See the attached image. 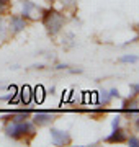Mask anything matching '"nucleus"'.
<instances>
[{"instance_id": "3", "label": "nucleus", "mask_w": 139, "mask_h": 147, "mask_svg": "<svg viewBox=\"0 0 139 147\" xmlns=\"http://www.w3.org/2000/svg\"><path fill=\"white\" fill-rule=\"evenodd\" d=\"M51 137H53V142L56 144V146H67V144H70L69 132L61 131V129H56V127L51 129Z\"/></svg>"}, {"instance_id": "2", "label": "nucleus", "mask_w": 139, "mask_h": 147, "mask_svg": "<svg viewBox=\"0 0 139 147\" xmlns=\"http://www.w3.org/2000/svg\"><path fill=\"white\" fill-rule=\"evenodd\" d=\"M5 134H7V137H11V139H22L25 136L33 137L34 136V124L28 123V121H22V123H10V121H7Z\"/></svg>"}, {"instance_id": "18", "label": "nucleus", "mask_w": 139, "mask_h": 147, "mask_svg": "<svg viewBox=\"0 0 139 147\" xmlns=\"http://www.w3.org/2000/svg\"><path fill=\"white\" fill-rule=\"evenodd\" d=\"M74 2H77V0H62V3H65V5H69V3H74Z\"/></svg>"}, {"instance_id": "16", "label": "nucleus", "mask_w": 139, "mask_h": 147, "mask_svg": "<svg viewBox=\"0 0 139 147\" xmlns=\"http://www.w3.org/2000/svg\"><path fill=\"white\" fill-rule=\"evenodd\" d=\"M110 96H111V98H119V92H118L116 88H113L111 92H110Z\"/></svg>"}, {"instance_id": "12", "label": "nucleus", "mask_w": 139, "mask_h": 147, "mask_svg": "<svg viewBox=\"0 0 139 147\" xmlns=\"http://www.w3.org/2000/svg\"><path fill=\"white\" fill-rule=\"evenodd\" d=\"M126 142H128V146L139 147V137H136V136H129L128 139H126Z\"/></svg>"}, {"instance_id": "10", "label": "nucleus", "mask_w": 139, "mask_h": 147, "mask_svg": "<svg viewBox=\"0 0 139 147\" xmlns=\"http://www.w3.org/2000/svg\"><path fill=\"white\" fill-rule=\"evenodd\" d=\"M33 98H34L36 103H43V100H44V88L41 87V85H38V87L33 88Z\"/></svg>"}, {"instance_id": "7", "label": "nucleus", "mask_w": 139, "mask_h": 147, "mask_svg": "<svg viewBox=\"0 0 139 147\" xmlns=\"http://www.w3.org/2000/svg\"><path fill=\"white\" fill-rule=\"evenodd\" d=\"M10 28L13 33H20L26 28V21L22 15H13L10 18Z\"/></svg>"}, {"instance_id": "17", "label": "nucleus", "mask_w": 139, "mask_h": 147, "mask_svg": "<svg viewBox=\"0 0 139 147\" xmlns=\"http://www.w3.org/2000/svg\"><path fill=\"white\" fill-rule=\"evenodd\" d=\"M131 90H133V95H139V85H131Z\"/></svg>"}, {"instance_id": "6", "label": "nucleus", "mask_w": 139, "mask_h": 147, "mask_svg": "<svg viewBox=\"0 0 139 147\" xmlns=\"http://www.w3.org/2000/svg\"><path fill=\"white\" fill-rule=\"evenodd\" d=\"M31 116V111L30 110H22V111H13L11 115H8V116H5L3 119H5V123L7 121H10V123H22V121H26L28 118Z\"/></svg>"}, {"instance_id": "21", "label": "nucleus", "mask_w": 139, "mask_h": 147, "mask_svg": "<svg viewBox=\"0 0 139 147\" xmlns=\"http://www.w3.org/2000/svg\"><path fill=\"white\" fill-rule=\"evenodd\" d=\"M134 30H136V31H138V34H139V23L136 25V26H134Z\"/></svg>"}, {"instance_id": "5", "label": "nucleus", "mask_w": 139, "mask_h": 147, "mask_svg": "<svg viewBox=\"0 0 139 147\" xmlns=\"http://www.w3.org/2000/svg\"><path fill=\"white\" fill-rule=\"evenodd\" d=\"M53 119H54V116L51 111H38L33 121H34L36 126H46L49 123H53Z\"/></svg>"}, {"instance_id": "14", "label": "nucleus", "mask_w": 139, "mask_h": 147, "mask_svg": "<svg viewBox=\"0 0 139 147\" xmlns=\"http://www.w3.org/2000/svg\"><path fill=\"white\" fill-rule=\"evenodd\" d=\"M119 61H121V62H136L138 57H136V56H123Z\"/></svg>"}, {"instance_id": "4", "label": "nucleus", "mask_w": 139, "mask_h": 147, "mask_svg": "<svg viewBox=\"0 0 139 147\" xmlns=\"http://www.w3.org/2000/svg\"><path fill=\"white\" fill-rule=\"evenodd\" d=\"M126 139H128L126 131L118 126V127H115V129H113V132L107 137V139H105V141L110 142V144H115V142H118V144H119V142H126Z\"/></svg>"}, {"instance_id": "15", "label": "nucleus", "mask_w": 139, "mask_h": 147, "mask_svg": "<svg viewBox=\"0 0 139 147\" xmlns=\"http://www.w3.org/2000/svg\"><path fill=\"white\" fill-rule=\"evenodd\" d=\"M119 123H121V118H119V116H116V118L113 119V123H111L113 129H115V127H118V126H119Z\"/></svg>"}, {"instance_id": "20", "label": "nucleus", "mask_w": 139, "mask_h": 147, "mask_svg": "<svg viewBox=\"0 0 139 147\" xmlns=\"http://www.w3.org/2000/svg\"><path fill=\"white\" fill-rule=\"evenodd\" d=\"M136 129H138V131H139V116H138V118H136Z\"/></svg>"}, {"instance_id": "9", "label": "nucleus", "mask_w": 139, "mask_h": 147, "mask_svg": "<svg viewBox=\"0 0 139 147\" xmlns=\"http://www.w3.org/2000/svg\"><path fill=\"white\" fill-rule=\"evenodd\" d=\"M23 3V13H22V16L23 18H28V16H30V13H31L33 10H36L38 8V5H34V3H33L31 0H22Z\"/></svg>"}, {"instance_id": "13", "label": "nucleus", "mask_w": 139, "mask_h": 147, "mask_svg": "<svg viewBox=\"0 0 139 147\" xmlns=\"http://www.w3.org/2000/svg\"><path fill=\"white\" fill-rule=\"evenodd\" d=\"M8 5H10V0H0V15L8 8Z\"/></svg>"}, {"instance_id": "22", "label": "nucleus", "mask_w": 139, "mask_h": 147, "mask_svg": "<svg viewBox=\"0 0 139 147\" xmlns=\"http://www.w3.org/2000/svg\"><path fill=\"white\" fill-rule=\"evenodd\" d=\"M48 2H51V3H53V2H56V0H48Z\"/></svg>"}, {"instance_id": "19", "label": "nucleus", "mask_w": 139, "mask_h": 147, "mask_svg": "<svg viewBox=\"0 0 139 147\" xmlns=\"http://www.w3.org/2000/svg\"><path fill=\"white\" fill-rule=\"evenodd\" d=\"M3 31V20H2V16H0V34Z\"/></svg>"}, {"instance_id": "8", "label": "nucleus", "mask_w": 139, "mask_h": 147, "mask_svg": "<svg viewBox=\"0 0 139 147\" xmlns=\"http://www.w3.org/2000/svg\"><path fill=\"white\" fill-rule=\"evenodd\" d=\"M18 96H20V101H22L23 105H30V103H31V98H33V88L30 87V85L22 87Z\"/></svg>"}, {"instance_id": "1", "label": "nucleus", "mask_w": 139, "mask_h": 147, "mask_svg": "<svg viewBox=\"0 0 139 147\" xmlns=\"http://www.w3.org/2000/svg\"><path fill=\"white\" fill-rule=\"evenodd\" d=\"M64 21H65L64 15H62L61 11L54 10V8H48V10L43 11V25H44V28L48 30V33L51 36H56V34L62 30Z\"/></svg>"}, {"instance_id": "11", "label": "nucleus", "mask_w": 139, "mask_h": 147, "mask_svg": "<svg viewBox=\"0 0 139 147\" xmlns=\"http://www.w3.org/2000/svg\"><path fill=\"white\" fill-rule=\"evenodd\" d=\"M110 101H111V96H110L108 92H105V90L103 92H98V103L100 105H108Z\"/></svg>"}]
</instances>
